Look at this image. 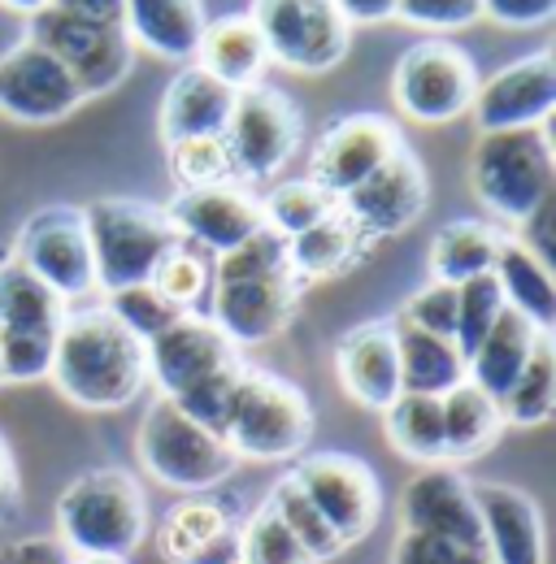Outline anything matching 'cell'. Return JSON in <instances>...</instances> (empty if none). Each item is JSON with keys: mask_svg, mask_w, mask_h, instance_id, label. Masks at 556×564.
Wrapping results in <instances>:
<instances>
[{"mask_svg": "<svg viewBox=\"0 0 556 564\" xmlns=\"http://www.w3.org/2000/svg\"><path fill=\"white\" fill-rule=\"evenodd\" d=\"M49 378L70 404L87 413L127 409L148 387V344L136 339L105 304L70 308L57 330Z\"/></svg>", "mask_w": 556, "mask_h": 564, "instance_id": "obj_1", "label": "cell"}, {"mask_svg": "<svg viewBox=\"0 0 556 564\" xmlns=\"http://www.w3.org/2000/svg\"><path fill=\"white\" fill-rule=\"evenodd\" d=\"M148 534V495L118 465L87 469L57 499V543L70 556L131 561Z\"/></svg>", "mask_w": 556, "mask_h": 564, "instance_id": "obj_2", "label": "cell"}, {"mask_svg": "<svg viewBox=\"0 0 556 564\" xmlns=\"http://www.w3.org/2000/svg\"><path fill=\"white\" fill-rule=\"evenodd\" d=\"M470 187L500 230L509 235L522 230L531 213L544 200H553L556 187V152L548 122L526 131L479 135L470 152Z\"/></svg>", "mask_w": 556, "mask_h": 564, "instance_id": "obj_3", "label": "cell"}, {"mask_svg": "<svg viewBox=\"0 0 556 564\" xmlns=\"http://www.w3.org/2000/svg\"><path fill=\"white\" fill-rule=\"evenodd\" d=\"M83 226L92 243L96 291H122L148 282L157 261L183 239L161 205H148L136 196H100L83 205Z\"/></svg>", "mask_w": 556, "mask_h": 564, "instance_id": "obj_4", "label": "cell"}, {"mask_svg": "<svg viewBox=\"0 0 556 564\" xmlns=\"http://www.w3.org/2000/svg\"><path fill=\"white\" fill-rule=\"evenodd\" d=\"M313 425V404L296 382L244 365L222 422V438L239 460H287L309 447Z\"/></svg>", "mask_w": 556, "mask_h": 564, "instance_id": "obj_5", "label": "cell"}, {"mask_svg": "<svg viewBox=\"0 0 556 564\" xmlns=\"http://www.w3.org/2000/svg\"><path fill=\"white\" fill-rule=\"evenodd\" d=\"M136 456L143 474H152L161 487H174V491H209L226 482L239 465L231 443L217 430L192 422L170 395H157L143 409V422L136 430Z\"/></svg>", "mask_w": 556, "mask_h": 564, "instance_id": "obj_6", "label": "cell"}, {"mask_svg": "<svg viewBox=\"0 0 556 564\" xmlns=\"http://www.w3.org/2000/svg\"><path fill=\"white\" fill-rule=\"evenodd\" d=\"M70 304L22 261H0V369L4 382H40L53 369L57 330Z\"/></svg>", "mask_w": 556, "mask_h": 564, "instance_id": "obj_7", "label": "cell"}, {"mask_svg": "<svg viewBox=\"0 0 556 564\" xmlns=\"http://www.w3.org/2000/svg\"><path fill=\"white\" fill-rule=\"evenodd\" d=\"M300 135H304V122H300V109L287 91H278L270 83L239 87L231 118H226V131H222L235 183H244V187L270 183L291 161V152L300 148Z\"/></svg>", "mask_w": 556, "mask_h": 564, "instance_id": "obj_8", "label": "cell"}, {"mask_svg": "<svg viewBox=\"0 0 556 564\" xmlns=\"http://www.w3.org/2000/svg\"><path fill=\"white\" fill-rule=\"evenodd\" d=\"M248 18L282 70L327 74L348 57L352 26L335 0H253Z\"/></svg>", "mask_w": 556, "mask_h": 564, "instance_id": "obj_9", "label": "cell"}, {"mask_svg": "<svg viewBox=\"0 0 556 564\" xmlns=\"http://www.w3.org/2000/svg\"><path fill=\"white\" fill-rule=\"evenodd\" d=\"M474 91H479L474 57L448 40H421L414 48H405L392 70L396 109L421 127L457 122L461 113H470Z\"/></svg>", "mask_w": 556, "mask_h": 564, "instance_id": "obj_10", "label": "cell"}, {"mask_svg": "<svg viewBox=\"0 0 556 564\" xmlns=\"http://www.w3.org/2000/svg\"><path fill=\"white\" fill-rule=\"evenodd\" d=\"M26 40L49 48L83 87V96H105L114 91L136 62V48L122 31V22H92L66 9H44L35 18H26Z\"/></svg>", "mask_w": 556, "mask_h": 564, "instance_id": "obj_11", "label": "cell"}, {"mask_svg": "<svg viewBox=\"0 0 556 564\" xmlns=\"http://www.w3.org/2000/svg\"><path fill=\"white\" fill-rule=\"evenodd\" d=\"M9 257L22 261L40 282H49L66 304L96 295V265H92V243H87L78 205L35 209L22 221Z\"/></svg>", "mask_w": 556, "mask_h": 564, "instance_id": "obj_12", "label": "cell"}, {"mask_svg": "<svg viewBox=\"0 0 556 564\" xmlns=\"http://www.w3.org/2000/svg\"><path fill=\"white\" fill-rule=\"evenodd\" d=\"M291 478H296L300 491L309 495V503L327 517V525L335 530V539L344 547L361 543L374 530L378 508H383V491H378L374 469L361 456L313 452V456H300Z\"/></svg>", "mask_w": 556, "mask_h": 564, "instance_id": "obj_13", "label": "cell"}, {"mask_svg": "<svg viewBox=\"0 0 556 564\" xmlns=\"http://www.w3.org/2000/svg\"><path fill=\"white\" fill-rule=\"evenodd\" d=\"M83 87L74 74L26 35L0 53V118L18 127H53L83 105Z\"/></svg>", "mask_w": 556, "mask_h": 564, "instance_id": "obj_14", "label": "cell"}, {"mask_svg": "<svg viewBox=\"0 0 556 564\" xmlns=\"http://www.w3.org/2000/svg\"><path fill=\"white\" fill-rule=\"evenodd\" d=\"M300 291H304V282L291 270L213 282L205 317L235 348H257V344H270L275 335H282L291 326V317L300 308Z\"/></svg>", "mask_w": 556, "mask_h": 564, "instance_id": "obj_15", "label": "cell"}, {"mask_svg": "<svg viewBox=\"0 0 556 564\" xmlns=\"http://www.w3.org/2000/svg\"><path fill=\"white\" fill-rule=\"evenodd\" d=\"M430 205V183L426 165L417 161L409 143H400L365 183H356L348 196H340V209L356 221V230L378 243L392 235H405Z\"/></svg>", "mask_w": 556, "mask_h": 564, "instance_id": "obj_16", "label": "cell"}, {"mask_svg": "<svg viewBox=\"0 0 556 564\" xmlns=\"http://www.w3.org/2000/svg\"><path fill=\"white\" fill-rule=\"evenodd\" d=\"M556 109V57L553 48H539L531 57H517L495 74L479 78L474 91V122L479 135L491 131H526V127H544L553 122Z\"/></svg>", "mask_w": 556, "mask_h": 564, "instance_id": "obj_17", "label": "cell"}, {"mask_svg": "<svg viewBox=\"0 0 556 564\" xmlns=\"http://www.w3.org/2000/svg\"><path fill=\"white\" fill-rule=\"evenodd\" d=\"M405 143L400 127L378 113H348L335 118L309 156V183H318L327 196H348L356 183H365L396 148Z\"/></svg>", "mask_w": 556, "mask_h": 564, "instance_id": "obj_18", "label": "cell"}, {"mask_svg": "<svg viewBox=\"0 0 556 564\" xmlns=\"http://www.w3.org/2000/svg\"><path fill=\"white\" fill-rule=\"evenodd\" d=\"M400 530L452 539L461 547L487 552L483 517L470 478L457 474V465H426L400 491Z\"/></svg>", "mask_w": 556, "mask_h": 564, "instance_id": "obj_19", "label": "cell"}, {"mask_svg": "<svg viewBox=\"0 0 556 564\" xmlns=\"http://www.w3.org/2000/svg\"><path fill=\"white\" fill-rule=\"evenodd\" d=\"M161 209L174 221V230L188 243H196L201 252H209V257H222V252L239 248L244 239H253L257 230H266L261 200L244 183H217V187L179 192Z\"/></svg>", "mask_w": 556, "mask_h": 564, "instance_id": "obj_20", "label": "cell"}, {"mask_svg": "<svg viewBox=\"0 0 556 564\" xmlns=\"http://www.w3.org/2000/svg\"><path fill=\"white\" fill-rule=\"evenodd\" d=\"M235 356H239V348L209 317L188 313L170 330L148 339V382H157V391L174 400Z\"/></svg>", "mask_w": 556, "mask_h": 564, "instance_id": "obj_21", "label": "cell"}, {"mask_svg": "<svg viewBox=\"0 0 556 564\" xmlns=\"http://www.w3.org/2000/svg\"><path fill=\"white\" fill-rule=\"evenodd\" d=\"M335 378L352 404L383 413L400 395V360H396V330L392 317L361 322L335 344Z\"/></svg>", "mask_w": 556, "mask_h": 564, "instance_id": "obj_22", "label": "cell"}, {"mask_svg": "<svg viewBox=\"0 0 556 564\" xmlns=\"http://www.w3.org/2000/svg\"><path fill=\"white\" fill-rule=\"evenodd\" d=\"M483 517L491 564H544V517L539 503L509 482H470Z\"/></svg>", "mask_w": 556, "mask_h": 564, "instance_id": "obj_23", "label": "cell"}, {"mask_svg": "<svg viewBox=\"0 0 556 564\" xmlns=\"http://www.w3.org/2000/svg\"><path fill=\"white\" fill-rule=\"evenodd\" d=\"M161 556L170 564H239V525L217 499H183L161 521Z\"/></svg>", "mask_w": 556, "mask_h": 564, "instance_id": "obj_24", "label": "cell"}, {"mask_svg": "<svg viewBox=\"0 0 556 564\" xmlns=\"http://www.w3.org/2000/svg\"><path fill=\"white\" fill-rule=\"evenodd\" d=\"M231 105H235V87H226L222 78H213L196 62H188L170 78V87L161 96V113H157L161 143L222 135L226 118H231Z\"/></svg>", "mask_w": 556, "mask_h": 564, "instance_id": "obj_25", "label": "cell"}, {"mask_svg": "<svg viewBox=\"0 0 556 564\" xmlns=\"http://www.w3.org/2000/svg\"><path fill=\"white\" fill-rule=\"evenodd\" d=\"M205 26L209 18L201 0H122V31L131 48L165 62H196Z\"/></svg>", "mask_w": 556, "mask_h": 564, "instance_id": "obj_26", "label": "cell"}, {"mask_svg": "<svg viewBox=\"0 0 556 564\" xmlns=\"http://www.w3.org/2000/svg\"><path fill=\"white\" fill-rule=\"evenodd\" d=\"M370 248H374V243H370V239L356 230V221L335 205L318 226H309L304 235L287 239V261H291V274L309 286V282H327V279L348 274L352 265L365 261Z\"/></svg>", "mask_w": 556, "mask_h": 564, "instance_id": "obj_27", "label": "cell"}, {"mask_svg": "<svg viewBox=\"0 0 556 564\" xmlns=\"http://www.w3.org/2000/svg\"><path fill=\"white\" fill-rule=\"evenodd\" d=\"M491 279L504 295V308L522 313L535 330L553 335L556 326V282L553 270L517 239V235H504L500 252H495V265H491Z\"/></svg>", "mask_w": 556, "mask_h": 564, "instance_id": "obj_28", "label": "cell"}, {"mask_svg": "<svg viewBox=\"0 0 556 564\" xmlns=\"http://www.w3.org/2000/svg\"><path fill=\"white\" fill-rule=\"evenodd\" d=\"M544 330H535L522 313H513V308H504L500 317H495V326L483 335V344L470 352L466 360V378L491 395L495 404L504 400V391L517 382V373L526 369V360L535 352V339H539Z\"/></svg>", "mask_w": 556, "mask_h": 564, "instance_id": "obj_29", "label": "cell"}, {"mask_svg": "<svg viewBox=\"0 0 556 564\" xmlns=\"http://www.w3.org/2000/svg\"><path fill=\"white\" fill-rule=\"evenodd\" d=\"M196 66L239 91V87L261 83V74L270 66V53H266L248 13H226V18L205 26V40L196 48Z\"/></svg>", "mask_w": 556, "mask_h": 564, "instance_id": "obj_30", "label": "cell"}, {"mask_svg": "<svg viewBox=\"0 0 556 564\" xmlns=\"http://www.w3.org/2000/svg\"><path fill=\"white\" fill-rule=\"evenodd\" d=\"M392 330H396V360H400L405 395H448L457 382H466V356L452 339L426 335L400 317H392Z\"/></svg>", "mask_w": 556, "mask_h": 564, "instance_id": "obj_31", "label": "cell"}, {"mask_svg": "<svg viewBox=\"0 0 556 564\" xmlns=\"http://www.w3.org/2000/svg\"><path fill=\"white\" fill-rule=\"evenodd\" d=\"M504 235L509 230H500L495 221H479V217H457V221L439 226L435 239H430V252H426L430 279L461 286V282L479 279V274H491Z\"/></svg>", "mask_w": 556, "mask_h": 564, "instance_id": "obj_32", "label": "cell"}, {"mask_svg": "<svg viewBox=\"0 0 556 564\" xmlns=\"http://www.w3.org/2000/svg\"><path fill=\"white\" fill-rule=\"evenodd\" d=\"M439 413H443V460L448 465L479 460L483 452L495 447V438L504 430L500 404L483 395L470 378L457 382L448 395H439Z\"/></svg>", "mask_w": 556, "mask_h": 564, "instance_id": "obj_33", "label": "cell"}, {"mask_svg": "<svg viewBox=\"0 0 556 564\" xmlns=\"http://www.w3.org/2000/svg\"><path fill=\"white\" fill-rule=\"evenodd\" d=\"M387 422V438L392 447L414 460V465H448L443 460V413H439V395H396L383 409Z\"/></svg>", "mask_w": 556, "mask_h": 564, "instance_id": "obj_34", "label": "cell"}, {"mask_svg": "<svg viewBox=\"0 0 556 564\" xmlns=\"http://www.w3.org/2000/svg\"><path fill=\"white\" fill-rule=\"evenodd\" d=\"M553 413H556V344L553 335H539L535 339V352L526 360V369L517 373V382L500 400V417H504V425L535 430V425L553 422Z\"/></svg>", "mask_w": 556, "mask_h": 564, "instance_id": "obj_35", "label": "cell"}, {"mask_svg": "<svg viewBox=\"0 0 556 564\" xmlns=\"http://www.w3.org/2000/svg\"><path fill=\"white\" fill-rule=\"evenodd\" d=\"M266 503L275 508V517L291 530V539L313 556V564H327L335 561L340 552H344V543L335 539V530L327 525V517L309 503V495L296 487V478L291 474H282L275 487H270V495H266Z\"/></svg>", "mask_w": 556, "mask_h": 564, "instance_id": "obj_36", "label": "cell"}, {"mask_svg": "<svg viewBox=\"0 0 556 564\" xmlns=\"http://www.w3.org/2000/svg\"><path fill=\"white\" fill-rule=\"evenodd\" d=\"M148 282H152L170 304H179L183 313H201V317H205L209 291H213V261H209V252H201L196 243L179 239V243L157 261V270H152Z\"/></svg>", "mask_w": 556, "mask_h": 564, "instance_id": "obj_37", "label": "cell"}, {"mask_svg": "<svg viewBox=\"0 0 556 564\" xmlns=\"http://www.w3.org/2000/svg\"><path fill=\"white\" fill-rule=\"evenodd\" d=\"M335 205H340V200L327 196L318 183L291 178V183H278V187H270V192L261 196V221H266V230H275L278 239H296V235H304L309 226H318Z\"/></svg>", "mask_w": 556, "mask_h": 564, "instance_id": "obj_38", "label": "cell"}, {"mask_svg": "<svg viewBox=\"0 0 556 564\" xmlns=\"http://www.w3.org/2000/svg\"><path fill=\"white\" fill-rule=\"evenodd\" d=\"M165 165H170V178L179 183V192L235 183L231 152H226V140H222V135H201V140L165 143Z\"/></svg>", "mask_w": 556, "mask_h": 564, "instance_id": "obj_39", "label": "cell"}, {"mask_svg": "<svg viewBox=\"0 0 556 564\" xmlns=\"http://www.w3.org/2000/svg\"><path fill=\"white\" fill-rule=\"evenodd\" d=\"M105 308L136 335V339H157L161 330H170L179 317H188L179 304H170L152 282H136V286H122V291H109L105 295Z\"/></svg>", "mask_w": 556, "mask_h": 564, "instance_id": "obj_40", "label": "cell"}, {"mask_svg": "<svg viewBox=\"0 0 556 564\" xmlns=\"http://www.w3.org/2000/svg\"><path fill=\"white\" fill-rule=\"evenodd\" d=\"M239 564H313V556L291 539V530L278 521L275 508L261 503L239 525Z\"/></svg>", "mask_w": 556, "mask_h": 564, "instance_id": "obj_41", "label": "cell"}, {"mask_svg": "<svg viewBox=\"0 0 556 564\" xmlns=\"http://www.w3.org/2000/svg\"><path fill=\"white\" fill-rule=\"evenodd\" d=\"M500 313H504V295H500L491 274H479V279L457 286V348L466 360L483 344V335L495 326Z\"/></svg>", "mask_w": 556, "mask_h": 564, "instance_id": "obj_42", "label": "cell"}, {"mask_svg": "<svg viewBox=\"0 0 556 564\" xmlns=\"http://www.w3.org/2000/svg\"><path fill=\"white\" fill-rule=\"evenodd\" d=\"M244 365H248L244 356L226 360L222 369H213L196 387H188L183 395H174V404H179L192 422H201L205 430H217V434H222V422H226V409H231V395H235V382H239Z\"/></svg>", "mask_w": 556, "mask_h": 564, "instance_id": "obj_43", "label": "cell"}, {"mask_svg": "<svg viewBox=\"0 0 556 564\" xmlns=\"http://www.w3.org/2000/svg\"><path fill=\"white\" fill-rule=\"evenodd\" d=\"M396 317L417 326V330H426V335H439V339H452L457 344V286L430 279L400 304Z\"/></svg>", "mask_w": 556, "mask_h": 564, "instance_id": "obj_44", "label": "cell"}, {"mask_svg": "<svg viewBox=\"0 0 556 564\" xmlns=\"http://www.w3.org/2000/svg\"><path fill=\"white\" fill-rule=\"evenodd\" d=\"M396 18L417 31H466L483 18V0H396Z\"/></svg>", "mask_w": 556, "mask_h": 564, "instance_id": "obj_45", "label": "cell"}, {"mask_svg": "<svg viewBox=\"0 0 556 564\" xmlns=\"http://www.w3.org/2000/svg\"><path fill=\"white\" fill-rule=\"evenodd\" d=\"M392 564H491V556L479 552V547H461L452 539L400 530V539L392 547Z\"/></svg>", "mask_w": 556, "mask_h": 564, "instance_id": "obj_46", "label": "cell"}, {"mask_svg": "<svg viewBox=\"0 0 556 564\" xmlns=\"http://www.w3.org/2000/svg\"><path fill=\"white\" fill-rule=\"evenodd\" d=\"M483 18L509 31H535L556 18V0H483Z\"/></svg>", "mask_w": 556, "mask_h": 564, "instance_id": "obj_47", "label": "cell"}, {"mask_svg": "<svg viewBox=\"0 0 556 564\" xmlns=\"http://www.w3.org/2000/svg\"><path fill=\"white\" fill-rule=\"evenodd\" d=\"M66 547L57 543V534H40V539H18L0 552V564H70Z\"/></svg>", "mask_w": 556, "mask_h": 564, "instance_id": "obj_48", "label": "cell"}, {"mask_svg": "<svg viewBox=\"0 0 556 564\" xmlns=\"http://www.w3.org/2000/svg\"><path fill=\"white\" fill-rule=\"evenodd\" d=\"M18 503H22V478H18V465H13V452L0 434V525L18 517Z\"/></svg>", "mask_w": 556, "mask_h": 564, "instance_id": "obj_49", "label": "cell"}, {"mask_svg": "<svg viewBox=\"0 0 556 564\" xmlns=\"http://www.w3.org/2000/svg\"><path fill=\"white\" fill-rule=\"evenodd\" d=\"M335 9L344 13L348 26H374L396 18V0H335Z\"/></svg>", "mask_w": 556, "mask_h": 564, "instance_id": "obj_50", "label": "cell"}, {"mask_svg": "<svg viewBox=\"0 0 556 564\" xmlns=\"http://www.w3.org/2000/svg\"><path fill=\"white\" fill-rule=\"evenodd\" d=\"M53 9H66L92 22H122V0H53Z\"/></svg>", "mask_w": 556, "mask_h": 564, "instance_id": "obj_51", "label": "cell"}, {"mask_svg": "<svg viewBox=\"0 0 556 564\" xmlns=\"http://www.w3.org/2000/svg\"><path fill=\"white\" fill-rule=\"evenodd\" d=\"M53 0H0V9H9V13H18V18H35V13H44Z\"/></svg>", "mask_w": 556, "mask_h": 564, "instance_id": "obj_52", "label": "cell"}, {"mask_svg": "<svg viewBox=\"0 0 556 564\" xmlns=\"http://www.w3.org/2000/svg\"><path fill=\"white\" fill-rule=\"evenodd\" d=\"M70 564H131V561H114V556H74Z\"/></svg>", "mask_w": 556, "mask_h": 564, "instance_id": "obj_53", "label": "cell"}, {"mask_svg": "<svg viewBox=\"0 0 556 564\" xmlns=\"http://www.w3.org/2000/svg\"><path fill=\"white\" fill-rule=\"evenodd\" d=\"M0 387H4V369H0Z\"/></svg>", "mask_w": 556, "mask_h": 564, "instance_id": "obj_54", "label": "cell"}]
</instances>
